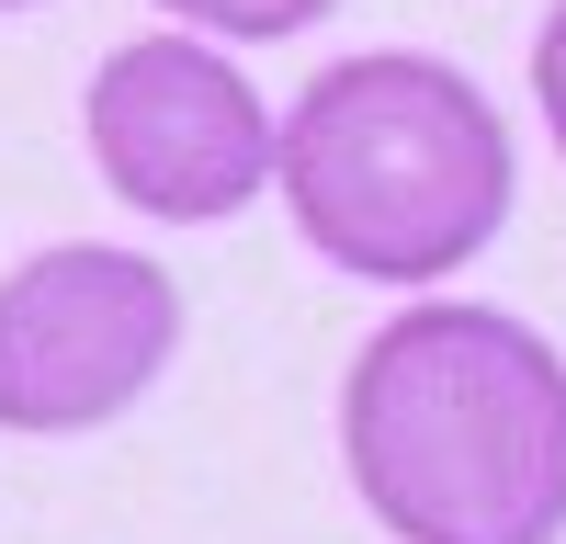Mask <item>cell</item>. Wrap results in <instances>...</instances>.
I'll return each instance as SVG.
<instances>
[{
    "label": "cell",
    "instance_id": "6da1fadb",
    "mask_svg": "<svg viewBox=\"0 0 566 544\" xmlns=\"http://www.w3.org/2000/svg\"><path fill=\"white\" fill-rule=\"evenodd\" d=\"M340 465L397 544H555L566 363L510 306H408L340 375Z\"/></svg>",
    "mask_w": 566,
    "mask_h": 544
},
{
    "label": "cell",
    "instance_id": "7a4b0ae2",
    "mask_svg": "<svg viewBox=\"0 0 566 544\" xmlns=\"http://www.w3.org/2000/svg\"><path fill=\"white\" fill-rule=\"evenodd\" d=\"M272 181L317 261L363 284H431L510 227L522 159L464 69L419 45H374L295 91V114L272 125Z\"/></svg>",
    "mask_w": 566,
    "mask_h": 544
},
{
    "label": "cell",
    "instance_id": "3957f363",
    "mask_svg": "<svg viewBox=\"0 0 566 544\" xmlns=\"http://www.w3.org/2000/svg\"><path fill=\"white\" fill-rule=\"evenodd\" d=\"M181 352V284L148 250L69 239L0 272V431L57 442L103 431L170 375Z\"/></svg>",
    "mask_w": 566,
    "mask_h": 544
},
{
    "label": "cell",
    "instance_id": "277c9868",
    "mask_svg": "<svg viewBox=\"0 0 566 544\" xmlns=\"http://www.w3.org/2000/svg\"><path fill=\"white\" fill-rule=\"evenodd\" d=\"M91 170L159 227H227L272 193V103L193 34H125L80 91Z\"/></svg>",
    "mask_w": 566,
    "mask_h": 544
},
{
    "label": "cell",
    "instance_id": "5b68a950",
    "mask_svg": "<svg viewBox=\"0 0 566 544\" xmlns=\"http://www.w3.org/2000/svg\"><path fill=\"white\" fill-rule=\"evenodd\" d=\"M159 12L205 23V34H239V45H272V34H306V23H328L340 0H159Z\"/></svg>",
    "mask_w": 566,
    "mask_h": 544
},
{
    "label": "cell",
    "instance_id": "8992f818",
    "mask_svg": "<svg viewBox=\"0 0 566 544\" xmlns=\"http://www.w3.org/2000/svg\"><path fill=\"white\" fill-rule=\"evenodd\" d=\"M533 103H544V136H555V159H566V0L544 12V34H533Z\"/></svg>",
    "mask_w": 566,
    "mask_h": 544
},
{
    "label": "cell",
    "instance_id": "52a82bcc",
    "mask_svg": "<svg viewBox=\"0 0 566 544\" xmlns=\"http://www.w3.org/2000/svg\"><path fill=\"white\" fill-rule=\"evenodd\" d=\"M0 12H34V0H0Z\"/></svg>",
    "mask_w": 566,
    "mask_h": 544
}]
</instances>
